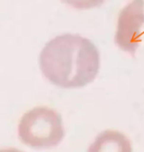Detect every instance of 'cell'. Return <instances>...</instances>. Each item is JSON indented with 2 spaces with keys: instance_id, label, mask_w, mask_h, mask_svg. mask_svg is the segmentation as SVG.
<instances>
[{
  "instance_id": "277c9868",
  "label": "cell",
  "mask_w": 144,
  "mask_h": 152,
  "mask_svg": "<svg viewBox=\"0 0 144 152\" xmlns=\"http://www.w3.org/2000/svg\"><path fill=\"white\" fill-rule=\"evenodd\" d=\"M88 152H132V145L124 133L105 130L95 138Z\"/></svg>"
},
{
  "instance_id": "3957f363",
  "label": "cell",
  "mask_w": 144,
  "mask_h": 152,
  "mask_svg": "<svg viewBox=\"0 0 144 152\" xmlns=\"http://www.w3.org/2000/svg\"><path fill=\"white\" fill-rule=\"evenodd\" d=\"M144 25V0H132L119 12L115 42L121 50L135 53Z\"/></svg>"
},
{
  "instance_id": "8992f818",
  "label": "cell",
  "mask_w": 144,
  "mask_h": 152,
  "mask_svg": "<svg viewBox=\"0 0 144 152\" xmlns=\"http://www.w3.org/2000/svg\"><path fill=\"white\" fill-rule=\"evenodd\" d=\"M0 152H23V151L16 149V148H3V149H0Z\"/></svg>"
},
{
  "instance_id": "6da1fadb",
  "label": "cell",
  "mask_w": 144,
  "mask_h": 152,
  "mask_svg": "<svg viewBox=\"0 0 144 152\" xmlns=\"http://www.w3.org/2000/svg\"><path fill=\"white\" fill-rule=\"evenodd\" d=\"M45 77L61 88L90 84L100 69V53L93 42L74 34H64L48 42L39 54Z\"/></svg>"
},
{
  "instance_id": "5b68a950",
  "label": "cell",
  "mask_w": 144,
  "mask_h": 152,
  "mask_svg": "<svg viewBox=\"0 0 144 152\" xmlns=\"http://www.w3.org/2000/svg\"><path fill=\"white\" fill-rule=\"evenodd\" d=\"M66 5L77 9H91L102 5L105 0H61Z\"/></svg>"
},
{
  "instance_id": "7a4b0ae2",
  "label": "cell",
  "mask_w": 144,
  "mask_h": 152,
  "mask_svg": "<svg viewBox=\"0 0 144 152\" xmlns=\"http://www.w3.org/2000/svg\"><path fill=\"white\" fill-rule=\"evenodd\" d=\"M62 118L45 107L34 108L21 118L18 135L21 141L37 149L56 147L64 137Z\"/></svg>"
}]
</instances>
